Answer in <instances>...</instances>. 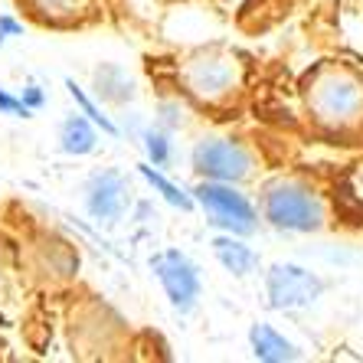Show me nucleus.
<instances>
[{"label": "nucleus", "mask_w": 363, "mask_h": 363, "mask_svg": "<svg viewBox=\"0 0 363 363\" xmlns=\"http://www.w3.org/2000/svg\"><path fill=\"white\" fill-rule=\"evenodd\" d=\"M213 252L223 262V269H229L233 275H249L259 265V255L249 249L245 242H239L236 236H220L213 239Z\"/></svg>", "instance_id": "nucleus-12"}, {"label": "nucleus", "mask_w": 363, "mask_h": 363, "mask_svg": "<svg viewBox=\"0 0 363 363\" xmlns=\"http://www.w3.org/2000/svg\"><path fill=\"white\" fill-rule=\"evenodd\" d=\"M311 118L328 131H350L363 125V79L344 66L318 69L304 89Z\"/></svg>", "instance_id": "nucleus-1"}, {"label": "nucleus", "mask_w": 363, "mask_h": 363, "mask_svg": "<svg viewBox=\"0 0 363 363\" xmlns=\"http://www.w3.org/2000/svg\"><path fill=\"white\" fill-rule=\"evenodd\" d=\"M196 203L203 210L210 213V220L216 226L229 229L233 236H249L255 229V210L252 203L245 200L239 190H233V184H223V180H203L200 186L194 190Z\"/></svg>", "instance_id": "nucleus-4"}, {"label": "nucleus", "mask_w": 363, "mask_h": 363, "mask_svg": "<svg viewBox=\"0 0 363 363\" xmlns=\"http://www.w3.org/2000/svg\"><path fill=\"white\" fill-rule=\"evenodd\" d=\"M138 174H141V177L147 180V184H151L154 190H157V194L170 203V206H177V210H194V200H190V196H186L177 184H170L161 170H154L151 164H141V167H138Z\"/></svg>", "instance_id": "nucleus-14"}, {"label": "nucleus", "mask_w": 363, "mask_h": 363, "mask_svg": "<svg viewBox=\"0 0 363 363\" xmlns=\"http://www.w3.org/2000/svg\"><path fill=\"white\" fill-rule=\"evenodd\" d=\"M20 7L46 26H76L85 13V0H20Z\"/></svg>", "instance_id": "nucleus-9"}, {"label": "nucleus", "mask_w": 363, "mask_h": 363, "mask_svg": "<svg viewBox=\"0 0 363 363\" xmlns=\"http://www.w3.org/2000/svg\"><path fill=\"white\" fill-rule=\"evenodd\" d=\"M43 101H46V92H43L40 85H26V89H23V105H26V108L36 111Z\"/></svg>", "instance_id": "nucleus-19"}, {"label": "nucleus", "mask_w": 363, "mask_h": 363, "mask_svg": "<svg viewBox=\"0 0 363 363\" xmlns=\"http://www.w3.org/2000/svg\"><path fill=\"white\" fill-rule=\"evenodd\" d=\"M95 92L108 105H125V101L135 99V82H131V76L121 66L105 62V66L95 69Z\"/></svg>", "instance_id": "nucleus-11"}, {"label": "nucleus", "mask_w": 363, "mask_h": 363, "mask_svg": "<svg viewBox=\"0 0 363 363\" xmlns=\"http://www.w3.org/2000/svg\"><path fill=\"white\" fill-rule=\"evenodd\" d=\"M180 79H184L190 95H196L200 101L216 105V101L229 99L233 92H239V85H242V69H239V62L233 60L229 52L210 50V52L190 56L184 72H180Z\"/></svg>", "instance_id": "nucleus-3"}, {"label": "nucleus", "mask_w": 363, "mask_h": 363, "mask_svg": "<svg viewBox=\"0 0 363 363\" xmlns=\"http://www.w3.org/2000/svg\"><path fill=\"white\" fill-rule=\"evenodd\" d=\"M128 206V180L121 170H101L85 184V210L99 223H118Z\"/></svg>", "instance_id": "nucleus-8"}, {"label": "nucleus", "mask_w": 363, "mask_h": 363, "mask_svg": "<svg viewBox=\"0 0 363 363\" xmlns=\"http://www.w3.org/2000/svg\"><path fill=\"white\" fill-rule=\"evenodd\" d=\"M144 151H147V157L154 161V167H164V164L170 161V138L164 135L161 128L144 131Z\"/></svg>", "instance_id": "nucleus-16"}, {"label": "nucleus", "mask_w": 363, "mask_h": 363, "mask_svg": "<svg viewBox=\"0 0 363 363\" xmlns=\"http://www.w3.org/2000/svg\"><path fill=\"white\" fill-rule=\"evenodd\" d=\"M13 36H23V23L13 17H0V46L7 40H13Z\"/></svg>", "instance_id": "nucleus-18"}, {"label": "nucleus", "mask_w": 363, "mask_h": 363, "mask_svg": "<svg viewBox=\"0 0 363 363\" xmlns=\"http://www.w3.org/2000/svg\"><path fill=\"white\" fill-rule=\"evenodd\" d=\"M194 170L206 180H223V184H239L249 177L252 157L233 138H203L194 147Z\"/></svg>", "instance_id": "nucleus-5"}, {"label": "nucleus", "mask_w": 363, "mask_h": 363, "mask_svg": "<svg viewBox=\"0 0 363 363\" xmlns=\"http://www.w3.org/2000/svg\"><path fill=\"white\" fill-rule=\"evenodd\" d=\"M249 340H252V354L259 360H295V347L288 344L279 330H272L269 324H255L249 330Z\"/></svg>", "instance_id": "nucleus-13"}, {"label": "nucleus", "mask_w": 363, "mask_h": 363, "mask_svg": "<svg viewBox=\"0 0 363 363\" xmlns=\"http://www.w3.org/2000/svg\"><path fill=\"white\" fill-rule=\"evenodd\" d=\"M151 269L157 275V281H161L164 295L170 298V304L180 314L194 311L196 298H200V272H196V265L180 249H164V252H157L151 259Z\"/></svg>", "instance_id": "nucleus-6"}, {"label": "nucleus", "mask_w": 363, "mask_h": 363, "mask_svg": "<svg viewBox=\"0 0 363 363\" xmlns=\"http://www.w3.org/2000/svg\"><path fill=\"white\" fill-rule=\"evenodd\" d=\"M265 220L291 233H311L324 226V203L311 186L298 177H279L265 186Z\"/></svg>", "instance_id": "nucleus-2"}, {"label": "nucleus", "mask_w": 363, "mask_h": 363, "mask_svg": "<svg viewBox=\"0 0 363 363\" xmlns=\"http://www.w3.org/2000/svg\"><path fill=\"white\" fill-rule=\"evenodd\" d=\"M66 89H69V95H72V101H76L79 105V111H82L85 118H92L95 125L101 128V131H105V135L108 138H115L118 135V125H115V121L108 118V115H105V111L99 108V105H95L92 99H89V95H85V89L82 85H76V79H66Z\"/></svg>", "instance_id": "nucleus-15"}, {"label": "nucleus", "mask_w": 363, "mask_h": 363, "mask_svg": "<svg viewBox=\"0 0 363 363\" xmlns=\"http://www.w3.org/2000/svg\"><path fill=\"white\" fill-rule=\"evenodd\" d=\"M347 186H350V194L363 203V164H357V167L347 174Z\"/></svg>", "instance_id": "nucleus-20"}, {"label": "nucleus", "mask_w": 363, "mask_h": 363, "mask_svg": "<svg viewBox=\"0 0 363 363\" xmlns=\"http://www.w3.org/2000/svg\"><path fill=\"white\" fill-rule=\"evenodd\" d=\"M265 288H269V304L272 308H281V311H291V308H304L311 304L314 298L321 295L324 281L311 272L298 269V265H272L269 279H265Z\"/></svg>", "instance_id": "nucleus-7"}, {"label": "nucleus", "mask_w": 363, "mask_h": 363, "mask_svg": "<svg viewBox=\"0 0 363 363\" xmlns=\"http://www.w3.org/2000/svg\"><path fill=\"white\" fill-rule=\"evenodd\" d=\"M0 115H13V118H30V108L23 105V99H17L13 92L0 89Z\"/></svg>", "instance_id": "nucleus-17"}, {"label": "nucleus", "mask_w": 363, "mask_h": 363, "mask_svg": "<svg viewBox=\"0 0 363 363\" xmlns=\"http://www.w3.org/2000/svg\"><path fill=\"white\" fill-rule=\"evenodd\" d=\"M95 121L85 118L82 111L79 115H69L60 125V147L66 154H76V157H85L99 147V131H95Z\"/></svg>", "instance_id": "nucleus-10"}]
</instances>
